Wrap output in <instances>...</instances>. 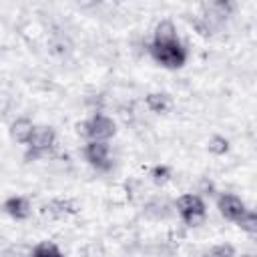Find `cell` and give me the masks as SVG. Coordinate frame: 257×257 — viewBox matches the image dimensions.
Segmentation results:
<instances>
[{"label": "cell", "instance_id": "1", "mask_svg": "<svg viewBox=\"0 0 257 257\" xmlns=\"http://www.w3.org/2000/svg\"><path fill=\"white\" fill-rule=\"evenodd\" d=\"M149 52L155 58V62H159L165 68H181L187 62V50L183 48V44L179 40L165 42V44L153 42L149 46Z\"/></svg>", "mask_w": 257, "mask_h": 257}, {"label": "cell", "instance_id": "2", "mask_svg": "<svg viewBox=\"0 0 257 257\" xmlns=\"http://www.w3.org/2000/svg\"><path fill=\"white\" fill-rule=\"evenodd\" d=\"M76 128H78L80 135L88 137L90 141H104V143L116 133L114 120L106 114H94L92 118H88L84 122H78Z\"/></svg>", "mask_w": 257, "mask_h": 257}, {"label": "cell", "instance_id": "3", "mask_svg": "<svg viewBox=\"0 0 257 257\" xmlns=\"http://www.w3.org/2000/svg\"><path fill=\"white\" fill-rule=\"evenodd\" d=\"M177 211L189 227H197L205 219V203L199 195H183L177 199Z\"/></svg>", "mask_w": 257, "mask_h": 257}, {"label": "cell", "instance_id": "4", "mask_svg": "<svg viewBox=\"0 0 257 257\" xmlns=\"http://www.w3.org/2000/svg\"><path fill=\"white\" fill-rule=\"evenodd\" d=\"M56 141V133L52 126H34V133L28 141V153L26 159H36L44 155Z\"/></svg>", "mask_w": 257, "mask_h": 257}, {"label": "cell", "instance_id": "5", "mask_svg": "<svg viewBox=\"0 0 257 257\" xmlns=\"http://www.w3.org/2000/svg\"><path fill=\"white\" fill-rule=\"evenodd\" d=\"M84 157L86 161L100 169V171H108L112 167V161H110V147L108 143L104 141H88L86 147H84Z\"/></svg>", "mask_w": 257, "mask_h": 257}, {"label": "cell", "instance_id": "6", "mask_svg": "<svg viewBox=\"0 0 257 257\" xmlns=\"http://www.w3.org/2000/svg\"><path fill=\"white\" fill-rule=\"evenodd\" d=\"M217 209H219V213H221L225 219H229V221H233V223H237V221L243 217V213L247 211L245 203H243L237 195H231V193H225V195L219 197Z\"/></svg>", "mask_w": 257, "mask_h": 257}, {"label": "cell", "instance_id": "7", "mask_svg": "<svg viewBox=\"0 0 257 257\" xmlns=\"http://www.w3.org/2000/svg\"><path fill=\"white\" fill-rule=\"evenodd\" d=\"M78 207L72 199H52L40 207L42 217H48V219H64V217L74 215Z\"/></svg>", "mask_w": 257, "mask_h": 257}, {"label": "cell", "instance_id": "8", "mask_svg": "<svg viewBox=\"0 0 257 257\" xmlns=\"http://www.w3.org/2000/svg\"><path fill=\"white\" fill-rule=\"evenodd\" d=\"M4 211L16 219V221H22L30 215V203L26 197H20V195H14V197H8L4 201Z\"/></svg>", "mask_w": 257, "mask_h": 257}, {"label": "cell", "instance_id": "9", "mask_svg": "<svg viewBox=\"0 0 257 257\" xmlns=\"http://www.w3.org/2000/svg\"><path fill=\"white\" fill-rule=\"evenodd\" d=\"M34 133V124L28 120V118H16L12 124H10V137L20 143V145H28L30 137Z\"/></svg>", "mask_w": 257, "mask_h": 257}, {"label": "cell", "instance_id": "10", "mask_svg": "<svg viewBox=\"0 0 257 257\" xmlns=\"http://www.w3.org/2000/svg\"><path fill=\"white\" fill-rule=\"evenodd\" d=\"M175 40H179V38H177V28H175V24H173L171 20H161V22L157 24V28H155V40H153V42L165 44V42H175Z\"/></svg>", "mask_w": 257, "mask_h": 257}, {"label": "cell", "instance_id": "11", "mask_svg": "<svg viewBox=\"0 0 257 257\" xmlns=\"http://www.w3.org/2000/svg\"><path fill=\"white\" fill-rule=\"evenodd\" d=\"M145 102H147L149 110H153V112H157V114L167 112V110L171 108V96H169L167 92H151V94H147Z\"/></svg>", "mask_w": 257, "mask_h": 257}, {"label": "cell", "instance_id": "12", "mask_svg": "<svg viewBox=\"0 0 257 257\" xmlns=\"http://www.w3.org/2000/svg\"><path fill=\"white\" fill-rule=\"evenodd\" d=\"M30 257H64V255L60 253V249H58L54 243H50V241H40L38 245H34Z\"/></svg>", "mask_w": 257, "mask_h": 257}, {"label": "cell", "instance_id": "13", "mask_svg": "<svg viewBox=\"0 0 257 257\" xmlns=\"http://www.w3.org/2000/svg\"><path fill=\"white\" fill-rule=\"evenodd\" d=\"M207 149L213 153V155H225L227 151H229V141L225 139V137H221V135H215V137H211L209 139V143H207Z\"/></svg>", "mask_w": 257, "mask_h": 257}, {"label": "cell", "instance_id": "14", "mask_svg": "<svg viewBox=\"0 0 257 257\" xmlns=\"http://www.w3.org/2000/svg\"><path fill=\"white\" fill-rule=\"evenodd\" d=\"M237 225L247 233H255L257 231V215H255V211H245L243 217L237 221Z\"/></svg>", "mask_w": 257, "mask_h": 257}, {"label": "cell", "instance_id": "15", "mask_svg": "<svg viewBox=\"0 0 257 257\" xmlns=\"http://www.w3.org/2000/svg\"><path fill=\"white\" fill-rule=\"evenodd\" d=\"M151 177H153V181H155L157 185H165V183L171 179V169H169L167 165H155V167L151 169Z\"/></svg>", "mask_w": 257, "mask_h": 257}, {"label": "cell", "instance_id": "16", "mask_svg": "<svg viewBox=\"0 0 257 257\" xmlns=\"http://www.w3.org/2000/svg\"><path fill=\"white\" fill-rule=\"evenodd\" d=\"M201 257H235V249L227 243L223 245H215L213 249H209L207 253H203Z\"/></svg>", "mask_w": 257, "mask_h": 257}, {"label": "cell", "instance_id": "17", "mask_svg": "<svg viewBox=\"0 0 257 257\" xmlns=\"http://www.w3.org/2000/svg\"><path fill=\"white\" fill-rule=\"evenodd\" d=\"M245 257H253V255H245Z\"/></svg>", "mask_w": 257, "mask_h": 257}]
</instances>
